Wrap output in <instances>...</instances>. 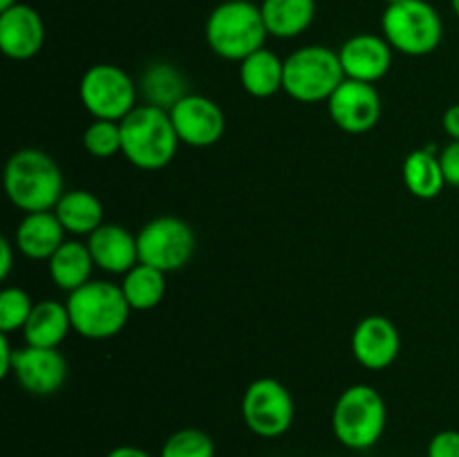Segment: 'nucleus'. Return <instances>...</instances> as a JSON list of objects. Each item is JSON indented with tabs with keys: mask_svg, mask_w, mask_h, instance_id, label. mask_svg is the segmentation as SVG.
Returning a JSON list of instances; mask_svg holds the SVG:
<instances>
[{
	"mask_svg": "<svg viewBox=\"0 0 459 457\" xmlns=\"http://www.w3.org/2000/svg\"><path fill=\"white\" fill-rule=\"evenodd\" d=\"M72 330V318L67 312L65 303L56 300H39L31 309V316L27 318L22 327L25 345L34 348H58L65 341V336Z\"/></svg>",
	"mask_w": 459,
	"mask_h": 457,
	"instance_id": "nucleus-19",
	"label": "nucleus"
},
{
	"mask_svg": "<svg viewBox=\"0 0 459 457\" xmlns=\"http://www.w3.org/2000/svg\"><path fill=\"white\" fill-rule=\"evenodd\" d=\"M139 92L143 94L148 106L170 110L175 103H179L188 94V81L178 65L157 61L148 65L142 74Z\"/></svg>",
	"mask_w": 459,
	"mask_h": 457,
	"instance_id": "nucleus-24",
	"label": "nucleus"
},
{
	"mask_svg": "<svg viewBox=\"0 0 459 457\" xmlns=\"http://www.w3.org/2000/svg\"><path fill=\"white\" fill-rule=\"evenodd\" d=\"M327 110L336 128L350 134H363L381 119V94L375 83L345 79L327 99Z\"/></svg>",
	"mask_w": 459,
	"mask_h": 457,
	"instance_id": "nucleus-12",
	"label": "nucleus"
},
{
	"mask_svg": "<svg viewBox=\"0 0 459 457\" xmlns=\"http://www.w3.org/2000/svg\"><path fill=\"white\" fill-rule=\"evenodd\" d=\"M439 164H442L444 177L448 186L459 188V139H451L439 151Z\"/></svg>",
	"mask_w": 459,
	"mask_h": 457,
	"instance_id": "nucleus-31",
	"label": "nucleus"
},
{
	"mask_svg": "<svg viewBox=\"0 0 459 457\" xmlns=\"http://www.w3.org/2000/svg\"><path fill=\"white\" fill-rule=\"evenodd\" d=\"M92 269V254H90L88 245L79 240H65L58 246L56 254L48 260L49 278H52L58 289L67 291V294L90 282Z\"/></svg>",
	"mask_w": 459,
	"mask_h": 457,
	"instance_id": "nucleus-21",
	"label": "nucleus"
},
{
	"mask_svg": "<svg viewBox=\"0 0 459 457\" xmlns=\"http://www.w3.org/2000/svg\"><path fill=\"white\" fill-rule=\"evenodd\" d=\"M345 81L339 52L323 45H305L285 58V90L294 101L321 103Z\"/></svg>",
	"mask_w": 459,
	"mask_h": 457,
	"instance_id": "nucleus-7",
	"label": "nucleus"
},
{
	"mask_svg": "<svg viewBox=\"0 0 459 457\" xmlns=\"http://www.w3.org/2000/svg\"><path fill=\"white\" fill-rule=\"evenodd\" d=\"M242 421L263 439L282 437L294 424V397L278 379H255L247 385L240 403Z\"/></svg>",
	"mask_w": 459,
	"mask_h": 457,
	"instance_id": "nucleus-10",
	"label": "nucleus"
},
{
	"mask_svg": "<svg viewBox=\"0 0 459 457\" xmlns=\"http://www.w3.org/2000/svg\"><path fill=\"white\" fill-rule=\"evenodd\" d=\"M397 3H402V0H385V4H397Z\"/></svg>",
	"mask_w": 459,
	"mask_h": 457,
	"instance_id": "nucleus-38",
	"label": "nucleus"
},
{
	"mask_svg": "<svg viewBox=\"0 0 459 457\" xmlns=\"http://www.w3.org/2000/svg\"><path fill=\"white\" fill-rule=\"evenodd\" d=\"M72 330L90 341H106L119 334L130 318V305L121 285L90 280L72 291L65 300Z\"/></svg>",
	"mask_w": 459,
	"mask_h": 457,
	"instance_id": "nucleus-5",
	"label": "nucleus"
},
{
	"mask_svg": "<svg viewBox=\"0 0 459 457\" xmlns=\"http://www.w3.org/2000/svg\"><path fill=\"white\" fill-rule=\"evenodd\" d=\"M393 45L384 36L370 31L350 36L339 49L345 79L363 81V83H377L384 79L393 67Z\"/></svg>",
	"mask_w": 459,
	"mask_h": 457,
	"instance_id": "nucleus-15",
	"label": "nucleus"
},
{
	"mask_svg": "<svg viewBox=\"0 0 459 457\" xmlns=\"http://www.w3.org/2000/svg\"><path fill=\"white\" fill-rule=\"evenodd\" d=\"M121 146V121L94 119L83 130V148L97 160H110L119 155Z\"/></svg>",
	"mask_w": 459,
	"mask_h": 457,
	"instance_id": "nucleus-28",
	"label": "nucleus"
},
{
	"mask_svg": "<svg viewBox=\"0 0 459 457\" xmlns=\"http://www.w3.org/2000/svg\"><path fill=\"white\" fill-rule=\"evenodd\" d=\"M179 142L191 148H209L222 139L227 119L213 99L204 94H191L169 110Z\"/></svg>",
	"mask_w": 459,
	"mask_h": 457,
	"instance_id": "nucleus-11",
	"label": "nucleus"
},
{
	"mask_svg": "<svg viewBox=\"0 0 459 457\" xmlns=\"http://www.w3.org/2000/svg\"><path fill=\"white\" fill-rule=\"evenodd\" d=\"M13 4H18V0H0V12H4V9L13 7Z\"/></svg>",
	"mask_w": 459,
	"mask_h": 457,
	"instance_id": "nucleus-36",
	"label": "nucleus"
},
{
	"mask_svg": "<svg viewBox=\"0 0 459 457\" xmlns=\"http://www.w3.org/2000/svg\"><path fill=\"white\" fill-rule=\"evenodd\" d=\"M384 39L403 56H429L444 39V22L429 0L388 4L381 16Z\"/></svg>",
	"mask_w": 459,
	"mask_h": 457,
	"instance_id": "nucleus-6",
	"label": "nucleus"
},
{
	"mask_svg": "<svg viewBox=\"0 0 459 457\" xmlns=\"http://www.w3.org/2000/svg\"><path fill=\"white\" fill-rule=\"evenodd\" d=\"M4 193L22 213L54 211L65 193L63 173L54 157L39 148H21L4 164Z\"/></svg>",
	"mask_w": 459,
	"mask_h": 457,
	"instance_id": "nucleus-1",
	"label": "nucleus"
},
{
	"mask_svg": "<svg viewBox=\"0 0 459 457\" xmlns=\"http://www.w3.org/2000/svg\"><path fill=\"white\" fill-rule=\"evenodd\" d=\"M137 97V83L112 63H97L81 76L79 99L94 119H126L139 106Z\"/></svg>",
	"mask_w": 459,
	"mask_h": 457,
	"instance_id": "nucleus-8",
	"label": "nucleus"
},
{
	"mask_svg": "<svg viewBox=\"0 0 459 457\" xmlns=\"http://www.w3.org/2000/svg\"><path fill=\"white\" fill-rule=\"evenodd\" d=\"M451 4H453V12H455V16L459 18V0H451Z\"/></svg>",
	"mask_w": 459,
	"mask_h": 457,
	"instance_id": "nucleus-37",
	"label": "nucleus"
},
{
	"mask_svg": "<svg viewBox=\"0 0 459 457\" xmlns=\"http://www.w3.org/2000/svg\"><path fill=\"white\" fill-rule=\"evenodd\" d=\"M106 457H152L151 453L143 451L139 446H130V444H124V446H117L108 453Z\"/></svg>",
	"mask_w": 459,
	"mask_h": 457,
	"instance_id": "nucleus-35",
	"label": "nucleus"
},
{
	"mask_svg": "<svg viewBox=\"0 0 459 457\" xmlns=\"http://www.w3.org/2000/svg\"><path fill=\"white\" fill-rule=\"evenodd\" d=\"M139 263L151 264L160 272L170 273L186 267L197 246L191 224L175 215L152 218L137 233Z\"/></svg>",
	"mask_w": 459,
	"mask_h": 457,
	"instance_id": "nucleus-9",
	"label": "nucleus"
},
{
	"mask_svg": "<svg viewBox=\"0 0 459 457\" xmlns=\"http://www.w3.org/2000/svg\"><path fill=\"white\" fill-rule=\"evenodd\" d=\"M426 457H459V430H439L429 444Z\"/></svg>",
	"mask_w": 459,
	"mask_h": 457,
	"instance_id": "nucleus-30",
	"label": "nucleus"
},
{
	"mask_svg": "<svg viewBox=\"0 0 459 457\" xmlns=\"http://www.w3.org/2000/svg\"><path fill=\"white\" fill-rule=\"evenodd\" d=\"M13 358H16V349L9 343V334L0 332V376L12 375Z\"/></svg>",
	"mask_w": 459,
	"mask_h": 457,
	"instance_id": "nucleus-32",
	"label": "nucleus"
},
{
	"mask_svg": "<svg viewBox=\"0 0 459 457\" xmlns=\"http://www.w3.org/2000/svg\"><path fill=\"white\" fill-rule=\"evenodd\" d=\"M121 155L142 170L166 168L175 160L182 143L169 110L148 103H142L126 119H121Z\"/></svg>",
	"mask_w": 459,
	"mask_h": 457,
	"instance_id": "nucleus-3",
	"label": "nucleus"
},
{
	"mask_svg": "<svg viewBox=\"0 0 459 457\" xmlns=\"http://www.w3.org/2000/svg\"><path fill=\"white\" fill-rule=\"evenodd\" d=\"M442 128L451 139H459V103H453V106L444 112Z\"/></svg>",
	"mask_w": 459,
	"mask_h": 457,
	"instance_id": "nucleus-34",
	"label": "nucleus"
},
{
	"mask_svg": "<svg viewBox=\"0 0 459 457\" xmlns=\"http://www.w3.org/2000/svg\"><path fill=\"white\" fill-rule=\"evenodd\" d=\"M269 36L296 39L316 16V0H263L260 3Z\"/></svg>",
	"mask_w": 459,
	"mask_h": 457,
	"instance_id": "nucleus-23",
	"label": "nucleus"
},
{
	"mask_svg": "<svg viewBox=\"0 0 459 457\" xmlns=\"http://www.w3.org/2000/svg\"><path fill=\"white\" fill-rule=\"evenodd\" d=\"M160 457H215V442L200 428H179L169 435Z\"/></svg>",
	"mask_w": 459,
	"mask_h": 457,
	"instance_id": "nucleus-27",
	"label": "nucleus"
},
{
	"mask_svg": "<svg viewBox=\"0 0 459 457\" xmlns=\"http://www.w3.org/2000/svg\"><path fill=\"white\" fill-rule=\"evenodd\" d=\"M34 300L21 287H4L0 291V332L12 334V332H22L27 318L31 316Z\"/></svg>",
	"mask_w": 459,
	"mask_h": 457,
	"instance_id": "nucleus-29",
	"label": "nucleus"
},
{
	"mask_svg": "<svg viewBox=\"0 0 459 457\" xmlns=\"http://www.w3.org/2000/svg\"><path fill=\"white\" fill-rule=\"evenodd\" d=\"M121 289H124L130 309L148 312V309H155L164 300L166 273L151 267V264L139 263L137 267H133L126 273L124 280H121Z\"/></svg>",
	"mask_w": 459,
	"mask_h": 457,
	"instance_id": "nucleus-26",
	"label": "nucleus"
},
{
	"mask_svg": "<svg viewBox=\"0 0 459 457\" xmlns=\"http://www.w3.org/2000/svg\"><path fill=\"white\" fill-rule=\"evenodd\" d=\"M403 184L408 193H412L420 200H435L446 186L442 164H439V152L433 148H417L408 152L403 160Z\"/></svg>",
	"mask_w": 459,
	"mask_h": 457,
	"instance_id": "nucleus-25",
	"label": "nucleus"
},
{
	"mask_svg": "<svg viewBox=\"0 0 459 457\" xmlns=\"http://www.w3.org/2000/svg\"><path fill=\"white\" fill-rule=\"evenodd\" d=\"M388 408L377 388L354 384L339 394L332 408V433L350 451H368L384 437Z\"/></svg>",
	"mask_w": 459,
	"mask_h": 457,
	"instance_id": "nucleus-4",
	"label": "nucleus"
},
{
	"mask_svg": "<svg viewBox=\"0 0 459 457\" xmlns=\"http://www.w3.org/2000/svg\"><path fill=\"white\" fill-rule=\"evenodd\" d=\"M45 43V22L34 7L18 3L0 12V49L12 61H30Z\"/></svg>",
	"mask_w": 459,
	"mask_h": 457,
	"instance_id": "nucleus-16",
	"label": "nucleus"
},
{
	"mask_svg": "<svg viewBox=\"0 0 459 457\" xmlns=\"http://www.w3.org/2000/svg\"><path fill=\"white\" fill-rule=\"evenodd\" d=\"M240 83L251 97H273L285 85V61L272 49H258L240 61Z\"/></svg>",
	"mask_w": 459,
	"mask_h": 457,
	"instance_id": "nucleus-20",
	"label": "nucleus"
},
{
	"mask_svg": "<svg viewBox=\"0 0 459 457\" xmlns=\"http://www.w3.org/2000/svg\"><path fill=\"white\" fill-rule=\"evenodd\" d=\"M63 242H65V228L58 222L54 211L25 213L16 233H13V245L30 260H45L48 263Z\"/></svg>",
	"mask_w": 459,
	"mask_h": 457,
	"instance_id": "nucleus-18",
	"label": "nucleus"
},
{
	"mask_svg": "<svg viewBox=\"0 0 459 457\" xmlns=\"http://www.w3.org/2000/svg\"><path fill=\"white\" fill-rule=\"evenodd\" d=\"M54 213L65 233L72 236H90L103 224L101 200L85 188H72L63 193L58 204L54 206Z\"/></svg>",
	"mask_w": 459,
	"mask_h": 457,
	"instance_id": "nucleus-22",
	"label": "nucleus"
},
{
	"mask_svg": "<svg viewBox=\"0 0 459 457\" xmlns=\"http://www.w3.org/2000/svg\"><path fill=\"white\" fill-rule=\"evenodd\" d=\"M267 36L260 4L251 0H224L209 13L204 25L206 45L224 61H245L264 47Z\"/></svg>",
	"mask_w": 459,
	"mask_h": 457,
	"instance_id": "nucleus-2",
	"label": "nucleus"
},
{
	"mask_svg": "<svg viewBox=\"0 0 459 457\" xmlns=\"http://www.w3.org/2000/svg\"><path fill=\"white\" fill-rule=\"evenodd\" d=\"M88 249L92 254L94 267L101 272L126 276L133 267L139 264L137 236L126 227L115 222H103L101 227L88 236Z\"/></svg>",
	"mask_w": 459,
	"mask_h": 457,
	"instance_id": "nucleus-17",
	"label": "nucleus"
},
{
	"mask_svg": "<svg viewBox=\"0 0 459 457\" xmlns=\"http://www.w3.org/2000/svg\"><path fill=\"white\" fill-rule=\"evenodd\" d=\"M352 354L368 370H385L393 366L402 349V336L390 318L372 314L359 321L352 332Z\"/></svg>",
	"mask_w": 459,
	"mask_h": 457,
	"instance_id": "nucleus-14",
	"label": "nucleus"
},
{
	"mask_svg": "<svg viewBox=\"0 0 459 457\" xmlns=\"http://www.w3.org/2000/svg\"><path fill=\"white\" fill-rule=\"evenodd\" d=\"M12 375L25 392L48 397L58 392L67 381V361L58 348H25L16 349Z\"/></svg>",
	"mask_w": 459,
	"mask_h": 457,
	"instance_id": "nucleus-13",
	"label": "nucleus"
},
{
	"mask_svg": "<svg viewBox=\"0 0 459 457\" xmlns=\"http://www.w3.org/2000/svg\"><path fill=\"white\" fill-rule=\"evenodd\" d=\"M13 246L16 245H12L7 237L0 240V278H3V280H7L9 273H12L13 269Z\"/></svg>",
	"mask_w": 459,
	"mask_h": 457,
	"instance_id": "nucleus-33",
	"label": "nucleus"
}]
</instances>
